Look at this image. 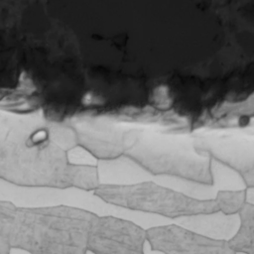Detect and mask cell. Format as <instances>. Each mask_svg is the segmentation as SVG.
<instances>
[{
	"mask_svg": "<svg viewBox=\"0 0 254 254\" xmlns=\"http://www.w3.org/2000/svg\"><path fill=\"white\" fill-rule=\"evenodd\" d=\"M94 214L68 205L18 206L12 248L29 254H87Z\"/></svg>",
	"mask_w": 254,
	"mask_h": 254,
	"instance_id": "cell-1",
	"label": "cell"
},
{
	"mask_svg": "<svg viewBox=\"0 0 254 254\" xmlns=\"http://www.w3.org/2000/svg\"><path fill=\"white\" fill-rule=\"evenodd\" d=\"M94 195L108 204L168 218L219 212L214 198H195L155 182L100 184Z\"/></svg>",
	"mask_w": 254,
	"mask_h": 254,
	"instance_id": "cell-2",
	"label": "cell"
},
{
	"mask_svg": "<svg viewBox=\"0 0 254 254\" xmlns=\"http://www.w3.org/2000/svg\"><path fill=\"white\" fill-rule=\"evenodd\" d=\"M146 229L113 215L94 214L87 238L92 254H145Z\"/></svg>",
	"mask_w": 254,
	"mask_h": 254,
	"instance_id": "cell-3",
	"label": "cell"
},
{
	"mask_svg": "<svg viewBox=\"0 0 254 254\" xmlns=\"http://www.w3.org/2000/svg\"><path fill=\"white\" fill-rule=\"evenodd\" d=\"M146 239L153 251L162 254H236L227 240L208 237L177 224L148 228Z\"/></svg>",
	"mask_w": 254,
	"mask_h": 254,
	"instance_id": "cell-4",
	"label": "cell"
},
{
	"mask_svg": "<svg viewBox=\"0 0 254 254\" xmlns=\"http://www.w3.org/2000/svg\"><path fill=\"white\" fill-rule=\"evenodd\" d=\"M240 220L237 232L227 240L236 254H254V205L246 201L237 212Z\"/></svg>",
	"mask_w": 254,
	"mask_h": 254,
	"instance_id": "cell-5",
	"label": "cell"
},
{
	"mask_svg": "<svg viewBox=\"0 0 254 254\" xmlns=\"http://www.w3.org/2000/svg\"><path fill=\"white\" fill-rule=\"evenodd\" d=\"M214 200L219 212L225 215L236 214L247 201V190H218Z\"/></svg>",
	"mask_w": 254,
	"mask_h": 254,
	"instance_id": "cell-6",
	"label": "cell"
}]
</instances>
